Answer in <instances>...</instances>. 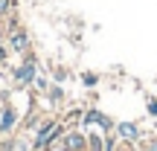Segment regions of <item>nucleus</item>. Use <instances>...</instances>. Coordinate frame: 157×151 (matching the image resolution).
Returning a JSON list of instances; mask_svg holds the SVG:
<instances>
[{
    "label": "nucleus",
    "instance_id": "20",
    "mask_svg": "<svg viewBox=\"0 0 157 151\" xmlns=\"http://www.w3.org/2000/svg\"><path fill=\"white\" fill-rule=\"evenodd\" d=\"M146 151H157V140H154V142H148V145H146Z\"/></svg>",
    "mask_w": 157,
    "mask_h": 151
},
{
    "label": "nucleus",
    "instance_id": "22",
    "mask_svg": "<svg viewBox=\"0 0 157 151\" xmlns=\"http://www.w3.org/2000/svg\"><path fill=\"white\" fill-rule=\"evenodd\" d=\"M3 102H6V93H0V105H3Z\"/></svg>",
    "mask_w": 157,
    "mask_h": 151
},
{
    "label": "nucleus",
    "instance_id": "5",
    "mask_svg": "<svg viewBox=\"0 0 157 151\" xmlns=\"http://www.w3.org/2000/svg\"><path fill=\"white\" fill-rule=\"evenodd\" d=\"M56 148L58 151H87V131L84 128H67Z\"/></svg>",
    "mask_w": 157,
    "mask_h": 151
},
{
    "label": "nucleus",
    "instance_id": "8",
    "mask_svg": "<svg viewBox=\"0 0 157 151\" xmlns=\"http://www.w3.org/2000/svg\"><path fill=\"white\" fill-rule=\"evenodd\" d=\"M44 119H47V116L38 111V105L32 102V105H29V113L21 119V128H23V131H38V125L44 122Z\"/></svg>",
    "mask_w": 157,
    "mask_h": 151
},
{
    "label": "nucleus",
    "instance_id": "7",
    "mask_svg": "<svg viewBox=\"0 0 157 151\" xmlns=\"http://www.w3.org/2000/svg\"><path fill=\"white\" fill-rule=\"evenodd\" d=\"M113 134L119 137V142H122V145H137V142L143 140V128H140L137 122H131V119H122V122H117Z\"/></svg>",
    "mask_w": 157,
    "mask_h": 151
},
{
    "label": "nucleus",
    "instance_id": "1",
    "mask_svg": "<svg viewBox=\"0 0 157 151\" xmlns=\"http://www.w3.org/2000/svg\"><path fill=\"white\" fill-rule=\"evenodd\" d=\"M64 131H67V125H64L61 119L47 116L44 122L38 125L35 137H32V151H52V148L58 145V140H61Z\"/></svg>",
    "mask_w": 157,
    "mask_h": 151
},
{
    "label": "nucleus",
    "instance_id": "14",
    "mask_svg": "<svg viewBox=\"0 0 157 151\" xmlns=\"http://www.w3.org/2000/svg\"><path fill=\"white\" fill-rule=\"evenodd\" d=\"M17 26H21V15H17V12H12V15L3 21V35L12 32V29H17Z\"/></svg>",
    "mask_w": 157,
    "mask_h": 151
},
{
    "label": "nucleus",
    "instance_id": "13",
    "mask_svg": "<svg viewBox=\"0 0 157 151\" xmlns=\"http://www.w3.org/2000/svg\"><path fill=\"white\" fill-rule=\"evenodd\" d=\"M12 12H17V0H0V23H3Z\"/></svg>",
    "mask_w": 157,
    "mask_h": 151
},
{
    "label": "nucleus",
    "instance_id": "15",
    "mask_svg": "<svg viewBox=\"0 0 157 151\" xmlns=\"http://www.w3.org/2000/svg\"><path fill=\"white\" fill-rule=\"evenodd\" d=\"M82 84H84V87H90V90H93L96 84H99V76H96L93 70H84V73H82Z\"/></svg>",
    "mask_w": 157,
    "mask_h": 151
},
{
    "label": "nucleus",
    "instance_id": "21",
    "mask_svg": "<svg viewBox=\"0 0 157 151\" xmlns=\"http://www.w3.org/2000/svg\"><path fill=\"white\" fill-rule=\"evenodd\" d=\"M117 151H131V145H119V148H117Z\"/></svg>",
    "mask_w": 157,
    "mask_h": 151
},
{
    "label": "nucleus",
    "instance_id": "19",
    "mask_svg": "<svg viewBox=\"0 0 157 151\" xmlns=\"http://www.w3.org/2000/svg\"><path fill=\"white\" fill-rule=\"evenodd\" d=\"M146 111H148V116L157 119V99H148V102H146Z\"/></svg>",
    "mask_w": 157,
    "mask_h": 151
},
{
    "label": "nucleus",
    "instance_id": "3",
    "mask_svg": "<svg viewBox=\"0 0 157 151\" xmlns=\"http://www.w3.org/2000/svg\"><path fill=\"white\" fill-rule=\"evenodd\" d=\"M78 128L84 131H102V134H111L113 128H117V119H111L105 111H99V108H84V116H82V125Z\"/></svg>",
    "mask_w": 157,
    "mask_h": 151
},
{
    "label": "nucleus",
    "instance_id": "4",
    "mask_svg": "<svg viewBox=\"0 0 157 151\" xmlns=\"http://www.w3.org/2000/svg\"><path fill=\"white\" fill-rule=\"evenodd\" d=\"M21 113L12 102H3L0 105V137H9V134H17L21 131Z\"/></svg>",
    "mask_w": 157,
    "mask_h": 151
},
{
    "label": "nucleus",
    "instance_id": "6",
    "mask_svg": "<svg viewBox=\"0 0 157 151\" xmlns=\"http://www.w3.org/2000/svg\"><path fill=\"white\" fill-rule=\"evenodd\" d=\"M6 47H9V52H15V55H23V52L32 50V35L26 32V26H17V29H12V32H6Z\"/></svg>",
    "mask_w": 157,
    "mask_h": 151
},
{
    "label": "nucleus",
    "instance_id": "16",
    "mask_svg": "<svg viewBox=\"0 0 157 151\" xmlns=\"http://www.w3.org/2000/svg\"><path fill=\"white\" fill-rule=\"evenodd\" d=\"M15 151H32V140H26L23 134H15Z\"/></svg>",
    "mask_w": 157,
    "mask_h": 151
},
{
    "label": "nucleus",
    "instance_id": "9",
    "mask_svg": "<svg viewBox=\"0 0 157 151\" xmlns=\"http://www.w3.org/2000/svg\"><path fill=\"white\" fill-rule=\"evenodd\" d=\"M44 96H47V102H50L52 108H61L64 102H67V93H64V87H61L58 81H50V87H47Z\"/></svg>",
    "mask_w": 157,
    "mask_h": 151
},
{
    "label": "nucleus",
    "instance_id": "18",
    "mask_svg": "<svg viewBox=\"0 0 157 151\" xmlns=\"http://www.w3.org/2000/svg\"><path fill=\"white\" fill-rule=\"evenodd\" d=\"M9 55H12V52H9V47H6V44H0V67H6Z\"/></svg>",
    "mask_w": 157,
    "mask_h": 151
},
{
    "label": "nucleus",
    "instance_id": "11",
    "mask_svg": "<svg viewBox=\"0 0 157 151\" xmlns=\"http://www.w3.org/2000/svg\"><path fill=\"white\" fill-rule=\"evenodd\" d=\"M87 151H105V134L102 131H87Z\"/></svg>",
    "mask_w": 157,
    "mask_h": 151
},
{
    "label": "nucleus",
    "instance_id": "10",
    "mask_svg": "<svg viewBox=\"0 0 157 151\" xmlns=\"http://www.w3.org/2000/svg\"><path fill=\"white\" fill-rule=\"evenodd\" d=\"M82 116H84V108H70L61 116V122L67 125V128H78V125H82Z\"/></svg>",
    "mask_w": 157,
    "mask_h": 151
},
{
    "label": "nucleus",
    "instance_id": "2",
    "mask_svg": "<svg viewBox=\"0 0 157 151\" xmlns=\"http://www.w3.org/2000/svg\"><path fill=\"white\" fill-rule=\"evenodd\" d=\"M35 76H38V55L29 50L21 55V64L12 70V81H15V87H32Z\"/></svg>",
    "mask_w": 157,
    "mask_h": 151
},
{
    "label": "nucleus",
    "instance_id": "12",
    "mask_svg": "<svg viewBox=\"0 0 157 151\" xmlns=\"http://www.w3.org/2000/svg\"><path fill=\"white\" fill-rule=\"evenodd\" d=\"M47 87H50V76H44V73L38 70V76H35V81H32V90L44 96V93H47Z\"/></svg>",
    "mask_w": 157,
    "mask_h": 151
},
{
    "label": "nucleus",
    "instance_id": "17",
    "mask_svg": "<svg viewBox=\"0 0 157 151\" xmlns=\"http://www.w3.org/2000/svg\"><path fill=\"white\" fill-rule=\"evenodd\" d=\"M0 151H15V134H9V137L0 140Z\"/></svg>",
    "mask_w": 157,
    "mask_h": 151
}]
</instances>
